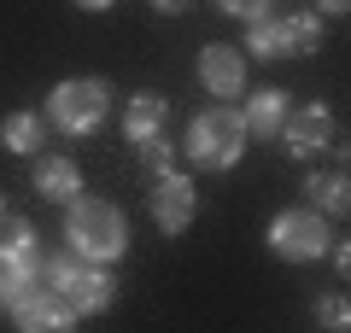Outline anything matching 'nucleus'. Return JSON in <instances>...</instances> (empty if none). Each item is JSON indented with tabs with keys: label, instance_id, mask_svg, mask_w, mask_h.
I'll return each mask as SVG.
<instances>
[{
	"label": "nucleus",
	"instance_id": "1",
	"mask_svg": "<svg viewBox=\"0 0 351 333\" xmlns=\"http://www.w3.org/2000/svg\"><path fill=\"white\" fill-rule=\"evenodd\" d=\"M64 246L88 263H117L129 251V217L106 199H88L76 193L71 210H64Z\"/></svg>",
	"mask_w": 351,
	"mask_h": 333
},
{
	"label": "nucleus",
	"instance_id": "2",
	"mask_svg": "<svg viewBox=\"0 0 351 333\" xmlns=\"http://www.w3.org/2000/svg\"><path fill=\"white\" fill-rule=\"evenodd\" d=\"M240 152H246V123H240V111L211 106V111H199V117L188 123L182 158H188L193 170L223 175V170H234V164H240Z\"/></svg>",
	"mask_w": 351,
	"mask_h": 333
},
{
	"label": "nucleus",
	"instance_id": "3",
	"mask_svg": "<svg viewBox=\"0 0 351 333\" xmlns=\"http://www.w3.org/2000/svg\"><path fill=\"white\" fill-rule=\"evenodd\" d=\"M41 269H47V286L59 293V304H71L76 316L112 310V298H117L112 263H88V258H76V251H64V258H41Z\"/></svg>",
	"mask_w": 351,
	"mask_h": 333
},
{
	"label": "nucleus",
	"instance_id": "4",
	"mask_svg": "<svg viewBox=\"0 0 351 333\" xmlns=\"http://www.w3.org/2000/svg\"><path fill=\"white\" fill-rule=\"evenodd\" d=\"M106 111H112V88H106L100 76H64V82L47 94L41 117H47V129L82 140V135H94V129L106 123Z\"/></svg>",
	"mask_w": 351,
	"mask_h": 333
},
{
	"label": "nucleus",
	"instance_id": "5",
	"mask_svg": "<svg viewBox=\"0 0 351 333\" xmlns=\"http://www.w3.org/2000/svg\"><path fill=\"white\" fill-rule=\"evenodd\" d=\"M328 246H334L328 217L311 210V205H293V210H281V217L269 222V251H276L281 263H311V258H322Z\"/></svg>",
	"mask_w": 351,
	"mask_h": 333
},
{
	"label": "nucleus",
	"instance_id": "6",
	"mask_svg": "<svg viewBox=\"0 0 351 333\" xmlns=\"http://www.w3.org/2000/svg\"><path fill=\"white\" fill-rule=\"evenodd\" d=\"M147 210H152V228H158V234H188V222L199 217L193 175H188V170H164V175H152V199H147Z\"/></svg>",
	"mask_w": 351,
	"mask_h": 333
},
{
	"label": "nucleus",
	"instance_id": "7",
	"mask_svg": "<svg viewBox=\"0 0 351 333\" xmlns=\"http://www.w3.org/2000/svg\"><path fill=\"white\" fill-rule=\"evenodd\" d=\"M276 140L287 147V158H316V152L334 147V111H328L322 99H311V106H287Z\"/></svg>",
	"mask_w": 351,
	"mask_h": 333
},
{
	"label": "nucleus",
	"instance_id": "8",
	"mask_svg": "<svg viewBox=\"0 0 351 333\" xmlns=\"http://www.w3.org/2000/svg\"><path fill=\"white\" fill-rule=\"evenodd\" d=\"M29 187H36L47 205H71L76 193H82V170H76V158H64V152H29Z\"/></svg>",
	"mask_w": 351,
	"mask_h": 333
},
{
	"label": "nucleus",
	"instance_id": "9",
	"mask_svg": "<svg viewBox=\"0 0 351 333\" xmlns=\"http://www.w3.org/2000/svg\"><path fill=\"white\" fill-rule=\"evenodd\" d=\"M199 88L205 94H217V99H234L240 88H246V53L240 47H228V41H211V47H199Z\"/></svg>",
	"mask_w": 351,
	"mask_h": 333
},
{
	"label": "nucleus",
	"instance_id": "10",
	"mask_svg": "<svg viewBox=\"0 0 351 333\" xmlns=\"http://www.w3.org/2000/svg\"><path fill=\"white\" fill-rule=\"evenodd\" d=\"M246 59H258V64H281V59H293V29H287V12H258V18H246Z\"/></svg>",
	"mask_w": 351,
	"mask_h": 333
},
{
	"label": "nucleus",
	"instance_id": "11",
	"mask_svg": "<svg viewBox=\"0 0 351 333\" xmlns=\"http://www.w3.org/2000/svg\"><path fill=\"white\" fill-rule=\"evenodd\" d=\"M47 281V269H41V251L36 258H0V316H12L18 304H24L36 286Z\"/></svg>",
	"mask_w": 351,
	"mask_h": 333
},
{
	"label": "nucleus",
	"instance_id": "12",
	"mask_svg": "<svg viewBox=\"0 0 351 333\" xmlns=\"http://www.w3.org/2000/svg\"><path fill=\"white\" fill-rule=\"evenodd\" d=\"M293 99L281 94V88H258V94L246 99V111H240V123H246V140H276L281 135V117H287Z\"/></svg>",
	"mask_w": 351,
	"mask_h": 333
},
{
	"label": "nucleus",
	"instance_id": "13",
	"mask_svg": "<svg viewBox=\"0 0 351 333\" xmlns=\"http://www.w3.org/2000/svg\"><path fill=\"white\" fill-rule=\"evenodd\" d=\"M304 205L322 210V217H346V210H351L346 170H311V175H304Z\"/></svg>",
	"mask_w": 351,
	"mask_h": 333
},
{
	"label": "nucleus",
	"instance_id": "14",
	"mask_svg": "<svg viewBox=\"0 0 351 333\" xmlns=\"http://www.w3.org/2000/svg\"><path fill=\"white\" fill-rule=\"evenodd\" d=\"M164 117H170V99H164V94H135V99L123 106V135H129V147L164 135Z\"/></svg>",
	"mask_w": 351,
	"mask_h": 333
},
{
	"label": "nucleus",
	"instance_id": "15",
	"mask_svg": "<svg viewBox=\"0 0 351 333\" xmlns=\"http://www.w3.org/2000/svg\"><path fill=\"white\" fill-rule=\"evenodd\" d=\"M0 147L6 152H41L47 147V117H41V111H12V117H6V123H0Z\"/></svg>",
	"mask_w": 351,
	"mask_h": 333
},
{
	"label": "nucleus",
	"instance_id": "16",
	"mask_svg": "<svg viewBox=\"0 0 351 333\" xmlns=\"http://www.w3.org/2000/svg\"><path fill=\"white\" fill-rule=\"evenodd\" d=\"M41 240H36V222L18 217V210H0V258H36Z\"/></svg>",
	"mask_w": 351,
	"mask_h": 333
},
{
	"label": "nucleus",
	"instance_id": "17",
	"mask_svg": "<svg viewBox=\"0 0 351 333\" xmlns=\"http://www.w3.org/2000/svg\"><path fill=\"white\" fill-rule=\"evenodd\" d=\"M322 24H328V18L316 12V6H311V12H287V29H293V53H316V47H322Z\"/></svg>",
	"mask_w": 351,
	"mask_h": 333
},
{
	"label": "nucleus",
	"instance_id": "18",
	"mask_svg": "<svg viewBox=\"0 0 351 333\" xmlns=\"http://www.w3.org/2000/svg\"><path fill=\"white\" fill-rule=\"evenodd\" d=\"M316 328H328V333H346V328H351V304H346V293L316 298Z\"/></svg>",
	"mask_w": 351,
	"mask_h": 333
},
{
	"label": "nucleus",
	"instance_id": "19",
	"mask_svg": "<svg viewBox=\"0 0 351 333\" xmlns=\"http://www.w3.org/2000/svg\"><path fill=\"white\" fill-rule=\"evenodd\" d=\"M141 164H147V175H164V170H176V147L164 135H152V140H141Z\"/></svg>",
	"mask_w": 351,
	"mask_h": 333
},
{
	"label": "nucleus",
	"instance_id": "20",
	"mask_svg": "<svg viewBox=\"0 0 351 333\" xmlns=\"http://www.w3.org/2000/svg\"><path fill=\"white\" fill-rule=\"evenodd\" d=\"M217 6H223L228 18H240V24H246V18H258V12H269V6H276V0H217Z\"/></svg>",
	"mask_w": 351,
	"mask_h": 333
},
{
	"label": "nucleus",
	"instance_id": "21",
	"mask_svg": "<svg viewBox=\"0 0 351 333\" xmlns=\"http://www.w3.org/2000/svg\"><path fill=\"white\" fill-rule=\"evenodd\" d=\"M199 0H152V12H164V18H182V12H193Z\"/></svg>",
	"mask_w": 351,
	"mask_h": 333
},
{
	"label": "nucleus",
	"instance_id": "22",
	"mask_svg": "<svg viewBox=\"0 0 351 333\" xmlns=\"http://www.w3.org/2000/svg\"><path fill=\"white\" fill-rule=\"evenodd\" d=\"M311 6H316L322 18H346V12H351V0H311Z\"/></svg>",
	"mask_w": 351,
	"mask_h": 333
},
{
	"label": "nucleus",
	"instance_id": "23",
	"mask_svg": "<svg viewBox=\"0 0 351 333\" xmlns=\"http://www.w3.org/2000/svg\"><path fill=\"white\" fill-rule=\"evenodd\" d=\"M82 12H106V6H117V0H76Z\"/></svg>",
	"mask_w": 351,
	"mask_h": 333
},
{
	"label": "nucleus",
	"instance_id": "24",
	"mask_svg": "<svg viewBox=\"0 0 351 333\" xmlns=\"http://www.w3.org/2000/svg\"><path fill=\"white\" fill-rule=\"evenodd\" d=\"M0 210H6V193H0Z\"/></svg>",
	"mask_w": 351,
	"mask_h": 333
}]
</instances>
